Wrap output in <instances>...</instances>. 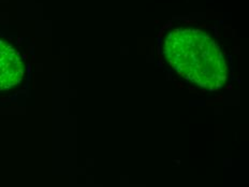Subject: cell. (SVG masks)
I'll return each mask as SVG.
<instances>
[{
    "label": "cell",
    "mask_w": 249,
    "mask_h": 187,
    "mask_svg": "<svg viewBox=\"0 0 249 187\" xmlns=\"http://www.w3.org/2000/svg\"><path fill=\"white\" fill-rule=\"evenodd\" d=\"M158 46L164 65L189 84L219 92L229 83L230 59L211 29L186 23L170 25Z\"/></svg>",
    "instance_id": "obj_1"
},
{
    "label": "cell",
    "mask_w": 249,
    "mask_h": 187,
    "mask_svg": "<svg viewBox=\"0 0 249 187\" xmlns=\"http://www.w3.org/2000/svg\"><path fill=\"white\" fill-rule=\"evenodd\" d=\"M27 65L18 46L0 37V92H13L23 86Z\"/></svg>",
    "instance_id": "obj_2"
}]
</instances>
